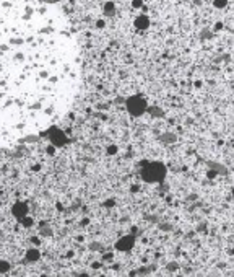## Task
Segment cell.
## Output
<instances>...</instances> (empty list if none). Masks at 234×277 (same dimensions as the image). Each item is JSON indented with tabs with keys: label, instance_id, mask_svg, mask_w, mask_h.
Wrapping results in <instances>:
<instances>
[{
	"label": "cell",
	"instance_id": "6da1fadb",
	"mask_svg": "<svg viewBox=\"0 0 234 277\" xmlns=\"http://www.w3.org/2000/svg\"><path fill=\"white\" fill-rule=\"evenodd\" d=\"M80 85L65 13L47 0H0V150L49 131Z\"/></svg>",
	"mask_w": 234,
	"mask_h": 277
},
{
	"label": "cell",
	"instance_id": "7a4b0ae2",
	"mask_svg": "<svg viewBox=\"0 0 234 277\" xmlns=\"http://www.w3.org/2000/svg\"><path fill=\"white\" fill-rule=\"evenodd\" d=\"M166 176V166L159 161L146 163L142 168V179L146 183H161Z\"/></svg>",
	"mask_w": 234,
	"mask_h": 277
},
{
	"label": "cell",
	"instance_id": "3957f363",
	"mask_svg": "<svg viewBox=\"0 0 234 277\" xmlns=\"http://www.w3.org/2000/svg\"><path fill=\"white\" fill-rule=\"evenodd\" d=\"M127 109L132 116H142L146 111V101L138 98V96H133L127 101Z\"/></svg>",
	"mask_w": 234,
	"mask_h": 277
},
{
	"label": "cell",
	"instance_id": "277c9868",
	"mask_svg": "<svg viewBox=\"0 0 234 277\" xmlns=\"http://www.w3.org/2000/svg\"><path fill=\"white\" fill-rule=\"evenodd\" d=\"M133 241H135V238L132 235L122 236V238L115 243V249H119V251H128V249H132V246H133Z\"/></svg>",
	"mask_w": 234,
	"mask_h": 277
},
{
	"label": "cell",
	"instance_id": "5b68a950",
	"mask_svg": "<svg viewBox=\"0 0 234 277\" xmlns=\"http://www.w3.org/2000/svg\"><path fill=\"white\" fill-rule=\"evenodd\" d=\"M50 140H52L54 145L60 147V145H64V144L67 142V137L64 135V132H60V131H55V132L50 134Z\"/></svg>",
	"mask_w": 234,
	"mask_h": 277
},
{
	"label": "cell",
	"instance_id": "8992f818",
	"mask_svg": "<svg viewBox=\"0 0 234 277\" xmlns=\"http://www.w3.org/2000/svg\"><path fill=\"white\" fill-rule=\"evenodd\" d=\"M13 215L18 217V219H25L26 215H28V207L25 204H17V205L13 207Z\"/></svg>",
	"mask_w": 234,
	"mask_h": 277
},
{
	"label": "cell",
	"instance_id": "52a82bcc",
	"mask_svg": "<svg viewBox=\"0 0 234 277\" xmlns=\"http://www.w3.org/2000/svg\"><path fill=\"white\" fill-rule=\"evenodd\" d=\"M208 166H210V170H213L216 174H228V168H226V166H223V165H218V163L210 161Z\"/></svg>",
	"mask_w": 234,
	"mask_h": 277
},
{
	"label": "cell",
	"instance_id": "ba28073f",
	"mask_svg": "<svg viewBox=\"0 0 234 277\" xmlns=\"http://www.w3.org/2000/svg\"><path fill=\"white\" fill-rule=\"evenodd\" d=\"M159 140H161V142H164V144H173V142H176V140H177V137L174 135L173 132H168V134H163V135L159 137Z\"/></svg>",
	"mask_w": 234,
	"mask_h": 277
},
{
	"label": "cell",
	"instance_id": "9c48e42d",
	"mask_svg": "<svg viewBox=\"0 0 234 277\" xmlns=\"http://www.w3.org/2000/svg\"><path fill=\"white\" fill-rule=\"evenodd\" d=\"M26 259L28 261H37L39 259V249L33 248V249H28V254H26Z\"/></svg>",
	"mask_w": 234,
	"mask_h": 277
},
{
	"label": "cell",
	"instance_id": "30bf717a",
	"mask_svg": "<svg viewBox=\"0 0 234 277\" xmlns=\"http://www.w3.org/2000/svg\"><path fill=\"white\" fill-rule=\"evenodd\" d=\"M226 5H228V0H213V7L215 8H224Z\"/></svg>",
	"mask_w": 234,
	"mask_h": 277
},
{
	"label": "cell",
	"instance_id": "8fae6325",
	"mask_svg": "<svg viewBox=\"0 0 234 277\" xmlns=\"http://www.w3.org/2000/svg\"><path fill=\"white\" fill-rule=\"evenodd\" d=\"M137 26H138V28H146L148 26V18H145V17L138 18V20H137Z\"/></svg>",
	"mask_w": 234,
	"mask_h": 277
},
{
	"label": "cell",
	"instance_id": "7c38bea8",
	"mask_svg": "<svg viewBox=\"0 0 234 277\" xmlns=\"http://www.w3.org/2000/svg\"><path fill=\"white\" fill-rule=\"evenodd\" d=\"M148 111L151 112L153 116H163V111H161V109H156V108H150Z\"/></svg>",
	"mask_w": 234,
	"mask_h": 277
},
{
	"label": "cell",
	"instance_id": "4fadbf2b",
	"mask_svg": "<svg viewBox=\"0 0 234 277\" xmlns=\"http://www.w3.org/2000/svg\"><path fill=\"white\" fill-rule=\"evenodd\" d=\"M8 262H5V261H0V272H5V271H8Z\"/></svg>",
	"mask_w": 234,
	"mask_h": 277
},
{
	"label": "cell",
	"instance_id": "5bb4252c",
	"mask_svg": "<svg viewBox=\"0 0 234 277\" xmlns=\"http://www.w3.org/2000/svg\"><path fill=\"white\" fill-rule=\"evenodd\" d=\"M90 248L93 249V251H101V249H103V246H101L99 243H91V246H90Z\"/></svg>",
	"mask_w": 234,
	"mask_h": 277
},
{
	"label": "cell",
	"instance_id": "9a60e30c",
	"mask_svg": "<svg viewBox=\"0 0 234 277\" xmlns=\"http://www.w3.org/2000/svg\"><path fill=\"white\" fill-rule=\"evenodd\" d=\"M21 220H23V225H25V227H31V225H33V220L28 219V217H25V219H21Z\"/></svg>",
	"mask_w": 234,
	"mask_h": 277
},
{
	"label": "cell",
	"instance_id": "2e32d148",
	"mask_svg": "<svg viewBox=\"0 0 234 277\" xmlns=\"http://www.w3.org/2000/svg\"><path fill=\"white\" fill-rule=\"evenodd\" d=\"M215 176H216V173H215L213 170H210L208 171V178H215Z\"/></svg>",
	"mask_w": 234,
	"mask_h": 277
},
{
	"label": "cell",
	"instance_id": "e0dca14e",
	"mask_svg": "<svg viewBox=\"0 0 234 277\" xmlns=\"http://www.w3.org/2000/svg\"><path fill=\"white\" fill-rule=\"evenodd\" d=\"M221 28H223V23H216V25H215V29H216V31H220Z\"/></svg>",
	"mask_w": 234,
	"mask_h": 277
},
{
	"label": "cell",
	"instance_id": "ac0fdd59",
	"mask_svg": "<svg viewBox=\"0 0 234 277\" xmlns=\"http://www.w3.org/2000/svg\"><path fill=\"white\" fill-rule=\"evenodd\" d=\"M168 269H169V271H173V269H177V264H169V266H168Z\"/></svg>",
	"mask_w": 234,
	"mask_h": 277
},
{
	"label": "cell",
	"instance_id": "d6986e66",
	"mask_svg": "<svg viewBox=\"0 0 234 277\" xmlns=\"http://www.w3.org/2000/svg\"><path fill=\"white\" fill-rule=\"evenodd\" d=\"M115 150H117L115 147H109V150H107V152H109V153H115Z\"/></svg>",
	"mask_w": 234,
	"mask_h": 277
},
{
	"label": "cell",
	"instance_id": "ffe728a7",
	"mask_svg": "<svg viewBox=\"0 0 234 277\" xmlns=\"http://www.w3.org/2000/svg\"><path fill=\"white\" fill-rule=\"evenodd\" d=\"M233 196H234V189H233Z\"/></svg>",
	"mask_w": 234,
	"mask_h": 277
}]
</instances>
